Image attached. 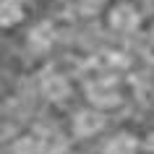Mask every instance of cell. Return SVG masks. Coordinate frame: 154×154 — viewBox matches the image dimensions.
Returning a JSON list of instances; mask_svg holds the SVG:
<instances>
[{
  "label": "cell",
  "instance_id": "3957f363",
  "mask_svg": "<svg viewBox=\"0 0 154 154\" xmlns=\"http://www.w3.org/2000/svg\"><path fill=\"white\" fill-rule=\"evenodd\" d=\"M52 42H55V26L50 24V21H42V24H37L32 32H29V47L37 50V52L50 50Z\"/></svg>",
  "mask_w": 154,
  "mask_h": 154
},
{
  "label": "cell",
  "instance_id": "8992f818",
  "mask_svg": "<svg viewBox=\"0 0 154 154\" xmlns=\"http://www.w3.org/2000/svg\"><path fill=\"white\" fill-rule=\"evenodd\" d=\"M138 141L131 133H118V136L105 146V154H136Z\"/></svg>",
  "mask_w": 154,
  "mask_h": 154
},
{
  "label": "cell",
  "instance_id": "7a4b0ae2",
  "mask_svg": "<svg viewBox=\"0 0 154 154\" xmlns=\"http://www.w3.org/2000/svg\"><path fill=\"white\" fill-rule=\"evenodd\" d=\"M105 128V115L97 110H79L73 118V131L76 136H94Z\"/></svg>",
  "mask_w": 154,
  "mask_h": 154
},
{
  "label": "cell",
  "instance_id": "5b68a950",
  "mask_svg": "<svg viewBox=\"0 0 154 154\" xmlns=\"http://www.w3.org/2000/svg\"><path fill=\"white\" fill-rule=\"evenodd\" d=\"M68 81H65L63 76H57V73H50L42 79V94L50 99V102H60V99L68 97Z\"/></svg>",
  "mask_w": 154,
  "mask_h": 154
},
{
  "label": "cell",
  "instance_id": "52a82bcc",
  "mask_svg": "<svg viewBox=\"0 0 154 154\" xmlns=\"http://www.w3.org/2000/svg\"><path fill=\"white\" fill-rule=\"evenodd\" d=\"M21 18H24V8H21L18 0H3L0 3V21H3V26H16Z\"/></svg>",
  "mask_w": 154,
  "mask_h": 154
},
{
  "label": "cell",
  "instance_id": "277c9868",
  "mask_svg": "<svg viewBox=\"0 0 154 154\" xmlns=\"http://www.w3.org/2000/svg\"><path fill=\"white\" fill-rule=\"evenodd\" d=\"M86 97L99 107H110V105H118L120 102V94L105 81H97V84H89V91H86Z\"/></svg>",
  "mask_w": 154,
  "mask_h": 154
},
{
  "label": "cell",
  "instance_id": "9c48e42d",
  "mask_svg": "<svg viewBox=\"0 0 154 154\" xmlns=\"http://www.w3.org/2000/svg\"><path fill=\"white\" fill-rule=\"evenodd\" d=\"M144 146H146V149H149V152L154 154V131H152V133H149V136H146V141H144Z\"/></svg>",
  "mask_w": 154,
  "mask_h": 154
},
{
  "label": "cell",
  "instance_id": "6da1fadb",
  "mask_svg": "<svg viewBox=\"0 0 154 154\" xmlns=\"http://www.w3.org/2000/svg\"><path fill=\"white\" fill-rule=\"evenodd\" d=\"M138 11L133 8V5H128V3H118V5H112L110 8V13H107V24H110V29H115V32H133L138 26Z\"/></svg>",
  "mask_w": 154,
  "mask_h": 154
},
{
  "label": "cell",
  "instance_id": "ba28073f",
  "mask_svg": "<svg viewBox=\"0 0 154 154\" xmlns=\"http://www.w3.org/2000/svg\"><path fill=\"white\" fill-rule=\"evenodd\" d=\"M13 152H16V154H42L39 138H21Z\"/></svg>",
  "mask_w": 154,
  "mask_h": 154
},
{
  "label": "cell",
  "instance_id": "30bf717a",
  "mask_svg": "<svg viewBox=\"0 0 154 154\" xmlns=\"http://www.w3.org/2000/svg\"><path fill=\"white\" fill-rule=\"evenodd\" d=\"M152 37H154V26H152Z\"/></svg>",
  "mask_w": 154,
  "mask_h": 154
}]
</instances>
